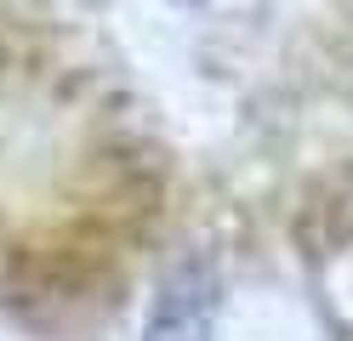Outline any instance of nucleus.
<instances>
[{
    "instance_id": "f257e3e1",
    "label": "nucleus",
    "mask_w": 353,
    "mask_h": 341,
    "mask_svg": "<svg viewBox=\"0 0 353 341\" xmlns=\"http://www.w3.org/2000/svg\"><path fill=\"white\" fill-rule=\"evenodd\" d=\"M211 318H216V279L205 262H183L165 279L160 302H154L148 335L143 341H211Z\"/></svg>"
}]
</instances>
